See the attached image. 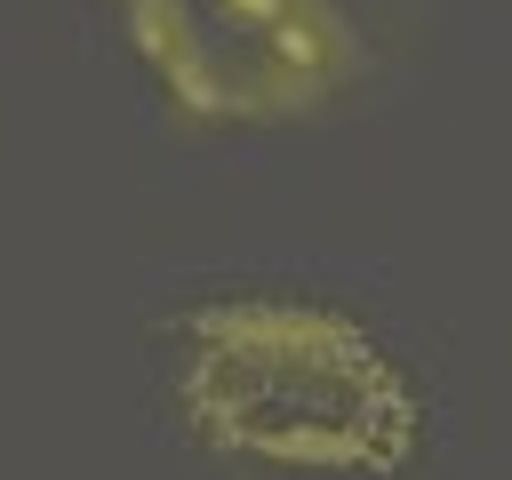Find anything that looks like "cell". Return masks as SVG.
I'll use <instances>...</instances> for the list:
<instances>
[{
	"label": "cell",
	"mask_w": 512,
	"mask_h": 480,
	"mask_svg": "<svg viewBox=\"0 0 512 480\" xmlns=\"http://www.w3.org/2000/svg\"><path fill=\"white\" fill-rule=\"evenodd\" d=\"M176 408L216 456L272 472L384 480L424 440L408 368L312 296L200 304L176 360Z\"/></svg>",
	"instance_id": "obj_1"
},
{
	"label": "cell",
	"mask_w": 512,
	"mask_h": 480,
	"mask_svg": "<svg viewBox=\"0 0 512 480\" xmlns=\"http://www.w3.org/2000/svg\"><path fill=\"white\" fill-rule=\"evenodd\" d=\"M120 24L160 96L208 128L312 120L376 72L352 0H120Z\"/></svg>",
	"instance_id": "obj_2"
}]
</instances>
